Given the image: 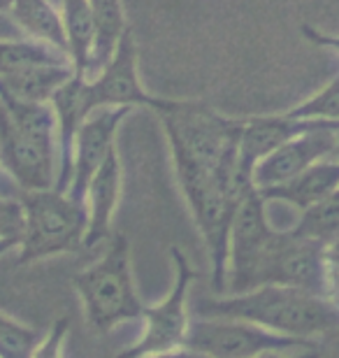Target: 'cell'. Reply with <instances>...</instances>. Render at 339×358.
I'll return each instance as SVG.
<instances>
[{
  "label": "cell",
  "mask_w": 339,
  "mask_h": 358,
  "mask_svg": "<svg viewBox=\"0 0 339 358\" xmlns=\"http://www.w3.org/2000/svg\"><path fill=\"white\" fill-rule=\"evenodd\" d=\"M198 319H240L272 333L316 342L339 331V307L328 298L286 289L261 286L240 296L200 298Z\"/></svg>",
  "instance_id": "cell-1"
},
{
  "label": "cell",
  "mask_w": 339,
  "mask_h": 358,
  "mask_svg": "<svg viewBox=\"0 0 339 358\" xmlns=\"http://www.w3.org/2000/svg\"><path fill=\"white\" fill-rule=\"evenodd\" d=\"M84 303V314L96 333H110L126 321L142 319L144 305L137 296L126 235L112 233L105 254L72 279Z\"/></svg>",
  "instance_id": "cell-2"
},
{
  "label": "cell",
  "mask_w": 339,
  "mask_h": 358,
  "mask_svg": "<svg viewBox=\"0 0 339 358\" xmlns=\"http://www.w3.org/2000/svg\"><path fill=\"white\" fill-rule=\"evenodd\" d=\"M19 203L26 217L19 242V266L84 249L89 214L86 207L75 203L68 193L56 189L21 191Z\"/></svg>",
  "instance_id": "cell-3"
},
{
  "label": "cell",
  "mask_w": 339,
  "mask_h": 358,
  "mask_svg": "<svg viewBox=\"0 0 339 358\" xmlns=\"http://www.w3.org/2000/svg\"><path fill=\"white\" fill-rule=\"evenodd\" d=\"M186 347L205 358H258L319 352V342L272 333L240 319H193Z\"/></svg>",
  "instance_id": "cell-4"
},
{
  "label": "cell",
  "mask_w": 339,
  "mask_h": 358,
  "mask_svg": "<svg viewBox=\"0 0 339 358\" xmlns=\"http://www.w3.org/2000/svg\"><path fill=\"white\" fill-rule=\"evenodd\" d=\"M274 231L265 212V198L258 191L237 205L228 242V291L230 296L254 291L261 286L263 270L277 245Z\"/></svg>",
  "instance_id": "cell-5"
},
{
  "label": "cell",
  "mask_w": 339,
  "mask_h": 358,
  "mask_svg": "<svg viewBox=\"0 0 339 358\" xmlns=\"http://www.w3.org/2000/svg\"><path fill=\"white\" fill-rule=\"evenodd\" d=\"M170 254L177 270L175 286L158 305L144 307L142 338L133 347L124 349L117 358H144L186 347V338H189L191 328L189 296L193 282L198 279V272L193 270L189 259H186L179 247H172Z\"/></svg>",
  "instance_id": "cell-6"
},
{
  "label": "cell",
  "mask_w": 339,
  "mask_h": 358,
  "mask_svg": "<svg viewBox=\"0 0 339 358\" xmlns=\"http://www.w3.org/2000/svg\"><path fill=\"white\" fill-rule=\"evenodd\" d=\"M86 105L89 112L103 110V107H149L161 112L168 105V98H156L142 87L140 73H137V47L131 28L124 33L117 52L110 63L93 77L86 80Z\"/></svg>",
  "instance_id": "cell-7"
},
{
  "label": "cell",
  "mask_w": 339,
  "mask_h": 358,
  "mask_svg": "<svg viewBox=\"0 0 339 358\" xmlns=\"http://www.w3.org/2000/svg\"><path fill=\"white\" fill-rule=\"evenodd\" d=\"M261 286H286L312 296L326 298L328 293V259L326 247L298 238L293 231H279L277 245L270 254ZM258 286V289H261Z\"/></svg>",
  "instance_id": "cell-8"
},
{
  "label": "cell",
  "mask_w": 339,
  "mask_h": 358,
  "mask_svg": "<svg viewBox=\"0 0 339 358\" xmlns=\"http://www.w3.org/2000/svg\"><path fill=\"white\" fill-rule=\"evenodd\" d=\"M131 110L126 107H103L89 114L75 140V156H72V177L68 186V196L75 203L86 207V189H89L93 175L107 161L117 145V131Z\"/></svg>",
  "instance_id": "cell-9"
},
{
  "label": "cell",
  "mask_w": 339,
  "mask_h": 358,
  "mask_svg": "<svg viewBox=\"0 0 339 358\" xmlns=\"http://www.w3.org/2000/svg\"><path fill=\"white\" fill-rule=\"evenodd\" d=\"M0 166L12 175L21 191L56 189L59 152L28 138L0 110Z\"/></svg>",
  "instance_id": "cell-10"
},
{
  "label": "cell",
  "mask_w": 339,
  "mask_h": 358,
  "mask_svg": "<svg viewBox=\"0 0 339 358\" xmlns=\"http://www.w3.org/2000/svg\"><path fill=\"white\" fill-rule=\"evenodd\" d=\"M337 126L316 128L305 135H298L291 142L274 149L270 156L256 163L254 168V186L256 191H268L279 184L291 182L293 177L305 173L307 168L316 166L319 161L333 159L335 154V140H337Z\"/></svg>",
  "instance_id": "cell-11"
},
{
  "label": "cell",
  "mask_w": 339,
  "mask_h": 358,
  "mask_svg": "<svg viewBox=\"0 0 339 358\" xmlns=\"http://www.w3.org/2000/svg\"><path fill=\"white\" fill-rule=\"evenodd\" d=\"M337 126L330 121H300L291 119L288 114H268V117H249L244 119L240 135V163L242 168L254 177V168L258 161L270 156L274 149L291 142L298 135H305L316 128Z\"/></svg>",
  "instance_id": "cell-12"
},
{
  "label": "cell",
  "mask_w": 339,
  "mask_h": 358,
  "mask_svg": "<svg viewBox=\"0 0 339 358\" xmlns=\"http://www.w3.org/2000/svg\"><path fill=\"white\" fill-rule=\"evenodd\" d=\"M119 196H121V161H119V152L114 149L107 156V161L100 166L98 173L93 175L89 189H86L89 224H86L84 249H93L112 238V221L119 205Z\"/></svg>",
  "instance_id": "cell-13"
},
{
  "label": "cell",
  "mask_w": 339,
  "mask_h": 358,
  "mask_svg": "<svg viewBox=\"0 0 339 358\" xmlns=\"http://www.w3.org/2000/svg\"><path fill=\"white\" fill-rule=\"evenodd\" d=\"M337 189H339V161L326 159L319 161L312 168H307L298 177H293L291 182L258 193L265 200H279V203H286L295 207V210L305 212L309 207L319 205L328 196H333Z\"/></svg>",
  "instance_id": "cell-14"
},
{
  "label": "cell",
  "mask_w": 339,
  "mask_h": 358,
  "mask_svg": "<svg viewBox=\"0 0 339 358\" xmlns=\"http://www.w3.org/2000/svg\"><path fill=\"white\" fill-rule=\"evenodd\" d=\"M10 17L26 33L28 40L42 42L68 54L63 17L49 0H12Z\"/></svg>",
  "instance_id": "cell-15"
},
{
  "label": "cell",
  "mask_w": 339,
  "mask_h": 358,
  "mask_svg": "<svg viewBox=\"0 0 339 358\" xmlns=\"http://www.w3.org/2000/svg\"><path fill=\"white\" fill-rule=\"evenodd\" d=\"M75 75L72 66H38L21 70L17 75L0 77V93L21 103L47 105L52 103L54 93Z\"/></svg>",
  "instance_id": "cell-16"
},
{
  "label": "cell",
  "mask_w": 339,
  "mask_h": 358,
  "mask_svg": "<svg viewBox=\"0 0 339 358\" xmlns=\"http://www.w3.org/2000/svg\"><path fill=\"white\" fill-rule=\"evenodd\" d=\"M89 3L93 12V24H96V42H93L89 68H86V80H93L110 63L128 26L124 0H89Z\"/></svg>",
  "instance_id": "cell-17"
},
{
  "label": "cell",
  "mask_w": 339,
  "mask_h": 358,
  "mask_svg": "<svg viewBox=\"0 0 339 358\" xmlns=\"http://www.w3.org/2000/svg\"><path fill=\"white\" fill-rule=\"evenodd\" d=\"M63 28L68 40V59L77 75L86 77L93 42H96V24L89 0H63Z\"/></svg>",
  "instance_id": "cell-18"
},
{
  "label": "cell",
  "mask_w": 339,
  "mask_h": 358,
  "mask_svg": "<svg viewBox=\"0 0 339 358\" xmlns=\"http://www.w3.org/2000/svg\"><path fill=\"white\" fill-rule=\"evenodd\" d=\"M38 66H72L68 54L35 40H0V77Z\"/></svg>",
  "instance_id": "cell-19"
},
{
  "label": "cell",
  "mask_w": 339,
  "mask_h": 358,
  "mask_svg": "<svg viewBox=\"0 0 339 358\" xmlns=\"http://www.w3.org/2000/svg\"><path fill=\"white\" fill-rule=\"evenodd\" d=\"M293 235L305 240H312L321 247H330L339 240V189L321 200L319 205L309 207V210L300 212L298 224L293 228Z\"/></svg>",
  "instance_id": "cell-20"
},
{
  "label": "cell",
  "mask_w": 339,
  "mask_h": 358,
  "mask_svg": "<svg viewBox=\"0 0 339 358\" xmlns=\"http://www.w3.org/2000/svg\"><path fill=\"white\" fill-rule=\"evenodd\" d=\"M40 342L42 335L35 328L0 314V358H33Z\"/></svg>",
  "instance_id": "cell-21"
},
{
  "label": "cell",
  "mask_w": 339,
  "mask_h": 358,
  "mask_svg": "<svg viewBox=\"0 0 339 358\" xmlns=\"http://www.w3.org/2000/svg\"><path fill=\"white\" fill-rule=\"evenodd\" d=\"M286 114L291 119L300 121H330V124H339V77L328 82L312 98L291 107Z\"/></svg>",
  "instance_id": "cell-22"
},
{
  "label": "cell",
  "mask_w": 339,
  "mask_h": 358,
  "mask_svg": "<svg viewBox=\"0 0 339 358\" xmlns=\"http://www.w3.org/2000/svg\"><path fill=\"white\" fill-rule=\"evenodd\" d=\"M24 207L19 200L0 198V240H19L24 235Z\"/></svg>",
  "instance_id": "cell-23"
},
{
  "label": "cell",
  "mask_w": 339,
  "mask_h": 358,
  "mask_svg": "<svg viewBox=\"0 0 339 358\" xmlns=\"http://www.w3.org/2000/svg\"><path fill=\"white\" fill-rule=\"evenodd\" d=\"M70 331V319L63 317L49 328V333L42 338L38 352L33 358H63V347H66V338Z\"/></svg>",
  "instance_id": "cell-24"
},
{
  "label": "cell",
  "mask_w": 339,
  "mask_h": 358,
  "mask_svg": "<svg viewBox=\"0 0 339 358\" xmlns=\"http://www.w3.org/2000/svg\"><path fill=\"white\" fill-rule=\"evenodd\" d=\"M302 33L309 42L319 47H326V49H333V52H339V35H328V33H321V31H314L309 26H302Z\"/></svg>",
  "instance_id": "cell-25"
},
{
  "label": "cell",
  "mask_w": 339,
  "mask_h": 358,
  "mask_svg": "<svg viewBox=\"0 0 339 358\" xmlns=\"http://www.w3.org/2000/svg\"><path fill=\"white\" fill-rule=\"evenodd\" d=\"M326 298L339 307V270L330 268V266H328V293H326Z\"/></svg>",
  "instance_id": "cell-26"
},
{
  "label": "cell",
  "mask_w": 339,
  "mask_h": 358,
  "mask_svg": "<svg viewBox=\"0 0 339 358\" xmlns=\"http://www.w3.org/2000/svg\"><path fill=\"white\" fill-rule=\"evenodd\" d=\"M144 358H205L200 356L198 352H193L189 347H182V349H175V352H165V354H156V356H144Z\"/></svg>",
  "instance_id": "cell-27"
},
{
  "label": "cell",
  "mask_w": 339,
  "mask_h": 358,
  "mask_svg": "<svg viewBox=\"0 0 339 358\" xmlns=\"http://www.w3.org/2000/svg\"><path fill=\"white\" fill-rule=\"evenodd\" d=\"M326 259H328V266L330 268H337L339 270V240L333 242V245L326 249Z\"/></svg>",
  "instance_id": "cell-28"
},
{
  "label": "cell",
  "mask_w": 339,
  "mask_h": 358,
  "mask_svg": "<svg viewBox=\"0 0 339 358\" xmlns=\"http://www.w3.org/2000/svg\"><path fill=\"white\" fill-rule=\"evenodd\" d=\"M321 349L319 352H302V354H268V356H258V358H321Z\"/></svg>",
  "instance_id": "cell-29"
},
{
  "label": "cell",
  "mask_w": 339,
  "mask_h": 358,
  "mask_svg": "<svg viewBox=\"0 0 339 358\" xmlns=\"http://www.w3.org/2000/svg\"><path fill=\"white\" fill-rule=\"evenodd\" d=\"M19 247V240H0V256Z\"/></svg>",
  "instance_id": "cell-30"
},
{
  "label": "cell",
  "mask_w": 339,
  "mask_h": 358,
  "mask_svg": "<svg viewBox=\"0 0 339 358\" xmlns=\"http://www.w3.org/2000/svg\"><path fill=\"white\" fill-rule=\"evenodd\" d=\"M330 358H339V331L335 333V342H333V349H330Z\"/></svg>",
  "instance_id": "cell-31"
},
{
  "label": "cell",
  "mask_w": 339,
  "mask_h": 358,
  "mask_svg": "<svg viewBox=\"0 0 339 358\" xmlns=\"http://www.w3.org/2000/svg\"><path fill=\"white\" fill-rule=\"evenodd\" d=\"M12 0H0V12H10Z\"/></svg>",
  "instance_id": "cell-32"
},
{
  "label": "cell",
  "mask_w": 339,
  "mask_h": 358,
  "mask_svg": "<svg viewBox=\"0 0 339 358\" xmlns=\"http://www.w3.org/2000/svg\"><path fill=\"white\" fill-rule=\"evenodd\" d=\"M333 159L339 161V131H337V140H335V154H333Z\"/></svg>",
  "instance_id": "cell-33"
}]
</instances>
